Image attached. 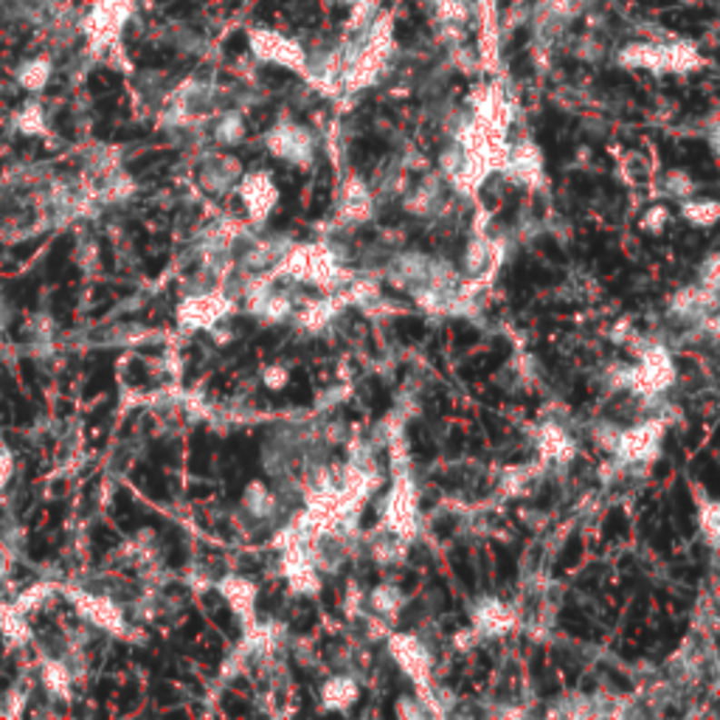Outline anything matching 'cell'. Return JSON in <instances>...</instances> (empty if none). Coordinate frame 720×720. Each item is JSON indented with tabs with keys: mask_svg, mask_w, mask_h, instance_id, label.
<instances>
[{
	"mask_svg": "<svg viewBox=\"0 0 720 720\" xmlns=\"http://www.w3.org/2000/svg\"><path fill=\"white\" fill-rule=\"evenodd\" d=\"M338 4H340V6H347V9H350V6H355V4H358V0H338Z\"/></svg>",
	"mask_w": 720,
	"mask_h": 720,
	"instance_id": "15",
	"label": "cell"
},
{
	"mask_svg": "<svg viewBox=\"0 0 720 720\" xmlns=\"http://www.w3.org/2000/svg\"><path fill=\"white\" fill-rule=\"evenodd\" d=\"M268 143L273 153H279L287 161H304L301 155L310 153V133L296 124H279L268 135Z\"/></svg>",
	"mask_w": 720,
	"mask_h": 720,
	"instance_id": "5",
	"label": "cell"
},
{
	"mask_svg": "<svg viewBox=\"0 0 720 720\" xmlns=\"http://www.w3.org/2000/svg\"><path fill=\"white\" fill-rule=\"evenodd\" d=\"M20 374H23V380H25V386L32 389L37 397H40V389H37V369H35V363L32 360H20Z\"/></svg>",
	"mask_w": 720,
	"mask_h": 720,
	"instance_id": "11",
	"label": "cell"
},
{
	"mask_svg": "<svg viewBox=\"0 0 720 720\" xmlns=\"http://www.w3.org/2000/svg\"><path fill=\"white\" fill-rule=\"evenodd\" d=\"M54 552V540L48 538H32V543H28V555H32L35 560H43Z\"/></svg>",
	"mask_w": 720,
	"mask_h": 720,
	"instance_id": "9",
	"label": "cell"
},
{
	"mask_svg": "<svg viewBox=\"0 0 720 720\" xmlns=\"http://www.w3.org/2000/svg\"><path fill=\"white\" fill-rule=\"evenodd\" d=\"M242 135H245V122H242L240 113H225L217 124V138L222 143H237V141H242Z\"/></svg>",
	"mask_w": 720,
	"mask_h": 720,
	"instance_id": "6",
	"label": "cell"
},
{
	"mask_svg": "<svg viewBox=\"0 0 720 720\" xmlns=\"http://www.w3.org/2000/svg\"><path fill=\"white\" fill-rule=\"evenodd\" d=\"M594 0H535L532 6V25L543 43L555 40L566 28L591 9Z\"/></svg>",
	"mask_w": 720,
	"mask_h": 720,
	"instance_id": "3",
	"label": "cell"
},
{
	"mask_svg": "<svg viewBox=\"0 0 720 720\" xmlns=\"http://www.w3.org/2000/svg\"><path fill=\"white\" fill-rule=\"evenodd\" d=\"M0 391H4L9 399H15V397L20 394V391H17V383H15V378H12V374H9L6 369H0Z\"/></svg>",
	"mask_w": 720,
	"mask_h": 720,
	"instance_id": "12",
	"label": "cell"
},
{
	"mask_svg": "<svg viewBox=\"0 0 720 720\" xmlns=\"http://www.w3.org/2000/svg\"><path fill=\"white\" fill-rule=\"evenodd\" d=\"M430 12H434V23L442 40L459 43L468 35L465 28L476 15V4L473 0H430Z\"/></svg>",
	"mask_w": 720,
	"mask_h": 720,
	"instance_id": "4",
	"label": "cell"
},
{
	"mask_svg": "<svg viewBox=\"0 0 720 720\" xmlns=\"http://www.w3.org/2000/svg\"><path fill=\"white\" fill-rule=\"evenodd\" d=\"M9 299H12L17 307H35V304H37V281H35V279L15 281V284L9 287Z\"/></svg>",
	"mask_w": 720,
	"mask_h": 720,
	"instance_id": "7",
	"label": "cell"
},
{
	"mask_svg": "<svg viewBox=\"0 0 720 720\" xmlns=\"http://www.w3.org/2000/svg\"><path fill=\"white\" fill-rule=\"evenodd\" d=\"M12 402V422H17V425H28L35 419V409L28 406V402L17 394L15 399H9Z\"/></svg>",
	"mask_w": 720,
	"mask_h": 720,
	"instance_id": "8",
	"label": "cell"
},
{
	"mask_svg": "<svg viewBox=\"0 0 720 720\" xmlns=\"http://www.w3.org/2000/svg\"><path fill=\"white\" fill-rule=\"evenodd\" d=\"M94 540H96L99 549H110V546L116 543V538H113L107 529H96V532H94Z\"/></svg>",
	"mask_w": 720,
	"mask_h": 720,
	"instance_id": "13",
	"label": "cell"
},
{
	"mask_svg": "<svg viewBox=\"0 0 720 720\" xmlns=\"http://www.w3.org/2000/svg\"><path fill=\"white\" fill-rule=\"evenodd\" d=\"M43 240H45V237H37V240H25V242L15 245V248H12V259H15V262H23V259H28V256H32V253L40 248V242H43Z\"/></svg>",
	"mask_w": 720,
	"mask_h": 720,
	"instance_id": "10",
	"label": "cell"
},
{
	"mask_svg": "<svg viewBox=\"0 0 720 720\" xmlns=\"http://www.w3.org/2000/svg\"><path fill=\"white\" fill-rule=\"evenodd\" d=\"M616 63L625 68L665 74H689L701 68V51L689 40H653V43H630L619 48Z\"/></svg>",
	"mask_w": 720,
	"mask_h": 720,
	"instance_id": "1",
	"label": "cell"
},
{
	"mask_svg": "<svg viewBox=\"0 0 720 720\" xmlns=\"http://www.w3.org/2000/svg\"><path fill=\"white\" fill-rule=\"evenodd\" d=\"M248 48L253 51L256 60L287 68V71L307 74V60H310V56L301 48V43L281 35V32H276V28H265V25L251 28V32H248Z\"/></svg>",
	"mask_w": 720,
	"mask_h": 720,
	"instance_id": "2",
	"label": "cell"
},
{
	"mask_svg": "<svg viewBox=\"0 0 720 720\" xmlns=\"http://www.w3.org/2000/svg\"><path fill=\"white\" fill-rule=\"evenodd\" d=\"M12 422V402L0 399V425H9Z\"/></svg>",
	"mask_w": 720,
	"mask_h": 720,
	"instance_id": "14",
	"label": "cell"
}]
</instances>
